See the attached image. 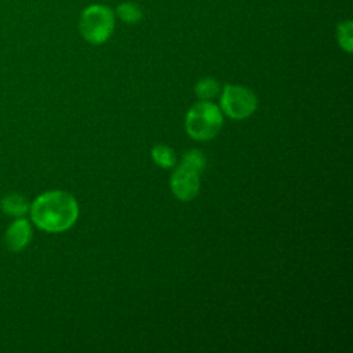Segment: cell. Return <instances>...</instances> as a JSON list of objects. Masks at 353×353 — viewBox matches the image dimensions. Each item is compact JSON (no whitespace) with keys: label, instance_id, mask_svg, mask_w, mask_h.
<instances>
[{"label":"cell","instance_id":"cell-1","mask_svg":"<svg viewBox=\"0 0 353 353\" xmlns=\"http://www.w3.org/2000/svg\"><path fill=\"white\" fill-rule=\"evenodd\" d=\"M33 223L50 233L65 232L72 228L79 216L76 199L63 190L44 192L29 205Z\"/></svg>","mask_w":353,"mask_h":353},{"label":"cell","instance_id":"cell-2","mask_svg":"<svg viewBox=\"0 0 353 353\" xmlns=\"http://www.w3.org/2000/svg\"><path fill=\"white\" fill-rule=\"evenodd\" d=\"M223 117L216 105L210 101L197 102L190 108L185 119L186 132L197 141L214 138L222 128Z\"/></svg>","mask_w":353,"mask_h":353},{"label":"cell","instance_id":"cell-3","mask_svg":"<svg viewBox=\"0 0 353 353\" xmlns=\"http://www.w3.org/2000/svg\"><path fill=\"white\" fill-rule=\"evenodd\" d=\"M114 12L103 4H91L84 8L79 18V30L90 44H102L113 33Z\"/></svg>","mask_w":353,"mask_h":353},{"label":"cell","instance_id":"cell-4","mask_svg":"<svg viewBox=\"0 0 353 353\" xmlns=\"http://www.w3.org/2000/svg\"><path fill=\"white\" fill-rule=\"evenodd\" d=\"M221 106H222V110L229 117L241 120L251 116L255 112L258 106V98L247 87L226 84L222 91Z\"/></svg>","mask_w":353,"mask_h":353},{"label":"cell","instance_id":"cell-5","mask_svg":"<svg viewBox=\"0 0 353 353\" xmlns=\"http://www.w3.org/2000/svg\"><path fill=\"white\" fill-rule=\"evenodd\" d=\"M170 183L172 193L176 196V199L182 201H189L194 199L200 190L199 172L182 164L172 172Z\"/></svg>","mask_w":353,"mask_h":353},{"label":"cell","instance_id":"cell-6","mask_svg":"<svg viewBox=\"0 0 353 353\" xmlns=\"http://www.w3.org/2000/svg\"><path fill=\"white\" fill-rule=\"evenodd\" d=\"M30 239H32V226L23 218L15 219L7 228L6 236H4L6 245L11 251H21V250H23L29 244Z\"/></svg>","mask_w":353,"mask_h":353},{"label":"cell","instance_id":"cell-7","mask_svg":"<svg viewBox=\"0 0 353 353\" xmlns=\"http://www.w3.org/2000/svg\"><path fill=\"white\" fill-rule=\"evenodd\" d=\"M0 208L11 216H22L29 211V203L23 196L10 193L0 200Z\"/></svg>","mask_w":353,"mask_h":353},{"label":"cell","instance_id":"cell-8","mask_svg":"<svg viewBox=\"0 0 353 353\" xmlns=\"http://www.w3.org/2000/svg\"><path fill=\"white\" fill-rule=\"evenodd\" d=\"M116 15L125 23L128 25H134L138 23L142 19V10L137 3L132 1H125L121 3L117 10H116Z\"/></svg>","mask_w":353,"mask_h":353},{"label":"cell","instance_id":"cell-9","mask_svg":"<svg viewBox=\"0 0 353 353\" xmlns=\"http://www.w3.org/2000/svg\"><path fill=\"white\" fill-rule=\"evenodd\" d=\"M152 157L163 168H171L175 165V161H176L174 150L165 145L154 146L152 149Z\"/></svg>","mask_w":353,"mask_h":353},{"label":"cell","instance_id":"cell-10","mask_svg":"<svg viewBox=\"0 0 353 353\" xmlns=\"http://www.w3.org/2000/svg\"><path fill=\"white\" fill-rule=\"evenodd\" d=\"M194 92L196 95L203 99V101H208L212 99L218 92H219V84L215 79L212 77H205L203 80H200L196 87H194Z\"/></svg>","mask_w":353,"mask_h":353},{"label":"cell","instance_id":"cell-11","mask_svg":"<svg viewBox=\"0 0 353 353\" xmlns=\"http://www.w3.org/2000/svg\"><path fill=\"white\" fill-rule=\"evenodd\" d=\"M336 37L341 48L350 52L353 48V25L352 21H343L336 28Z\"/></svg>","mask_w":353,"mask_h":353},{"label":"cell","instance_id":"cell-12","mask_svg":"<svg viewBox=\"0 0 353 353\" xmlns=\"http://www.w3.org/2000/svg\"><path fill=\"white\" fill-rule=\"evenodd\" d=\"M181 164L190 170H194L196 172L200 174L205 167V156L203 154V152L194 149V150H190L183 154Z\"/></svg>","mask_w":353,"mask_h":353}]
</instances>
